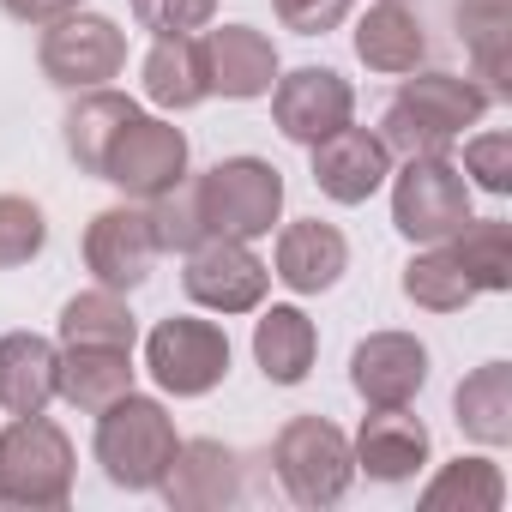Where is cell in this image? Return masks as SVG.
<instances>
[{"label":"cell","mask_w":512,"mask_h":512,"mask_svg":"<svg viewBox=\"0 0 512 512\" xmlns=\"http://www.w3.org/2000/svg\"><path fill=\"white\" fill-rule=\"evenodd\" d=\"M175 416L157 404V398H139V392H121L115 404L97 410V464L115 488H157L163 470L175 464Z\"/></svg>","instance_id":"cell-1"},{"label":"cell","mask_w":512,"mask_h":512,"mask_svg":"<svg viewBox=\"0 0 512 512\" xmlns=\"http://www.w3.org/2000/svg\"><path fill=\"white\" fill-rule=\"evenodd\" d=\"M73 494V440L49 416H13L0 428V506L43 512Z\"/></svg>","instance_id":"cell-2"},{"label":"cell","mask_w":512,"mask_h":512,"mask_svg":"<svg viewBox=\"0 0 512 512\" xmlns=\"http://www.w3.org/2000/svg\"><path fill=\"white\" fill-rule=\"evenodd\" d=\"M193 205L205 235H229V241L272 235L284 211V175L266 157H223L193 181Z\"/></svg>","instance_id":"cell-3"},{"label":"cell","mask_w":512,"mask_h":512,"mask_svg":"<svg viewBox=\"0 0 512 512\" xmlns=\"http://www.w3.org/2000/svg\"><path fill=\"white\" fill-rule=\"evenodd\" d=\"M272 464L296 506H338L356 482V452L326 416H290L272 440Z\"/></svg>","instance_id":"cell-4"},{"label":"cell","mask_w":512,"mask_h":512,"mask_svg":"<svg viewBox=\"0 0 512 512\" xmlns=\"http://www.w3.org/2000/svg\"><path fill=\"white\" fill-rule=\"evenodd\" d=\"M392 223L404 241H452L470 223V181L458 163L446 157H404L398 181H392Z\"/></svg>","instance_id":"cell-5"},{"label":"cell","mask_w":512,"mask_h":512,"mask_svg":"<svg viewBox=\"0 0 512 512\" xmlns=\"http://www.w3.org/2000/svg\"><path fill=\"white\" fill-rule=\"evenodd\" d=\"M145 368L163 392L175 398H205L223 374H229V338L223 326L211 320H193V314H175V320H157L151 338H145Z\"/></svg>","instance_id":"cell-6"},{"label":"cell","mask_w":512,"mask_h":512,"mask_svg":"<svg viewBox=\"0 0 512 512\" xmlns=\"http://www.w3.org/2000/svg\"><path fill=\"white\" fill-rule=\"evenodd\" d=\"M37 61L61 91H97L103 79H115L127 67V37L103 13H61V19H49Z\"/></svg>","instance_id":"cell-7"},{"label":"cell","mask_w":512,"mask_h":512,"mask_svg":"<svg viewBox=\"0 0 512 512\" xmlns=\"http://www.w3.org/2000/svg\"><path fill=\"white\" fill-rule=\"evenodd\" d=\"M103 181H115L127 199H157V193L181 187L187 181V133L139 109L115 133V145L103 157Z\"/></svg>","instance_id":"cell-8"},{"label":"cell","mask_w":512,"mask_h":512,"mask_svg":"<svg viewBox=\"0 0 512 512\" xmlns=\"http://www.w3.org/2000/svg\"><path fill=\"white\" fill-rule=\"evenodd\" d=\"M266 260L253 253L247 241H229V235H205L199 247H187V272H181V290L211 308V314H247L266 302Z\"/></svg>","instance_id":"cell-9"},{"label":"cell","mask_w":512,"mask_h":512,"mask_svg":"<svg viewBox=\"0 0 512 512\" xmlns=\"http://www.w3.org/2000/svg\"><path fill=\"white\" fill-rule=\"evenodd\" d=\"M350 115H356V91L332 67H296V73L272 79V121L296 145H320L326 133L350 127Z\"/></svg>","instance_id":"cell-10"},{"label":"cell","mask_w":512,"mask_h":512,"mask_svg":"<svg viewBox=\"0 0 512 512\" xmlns=\"http://www.w3.org/2000/svg\"><path fill=\"white\" fill-rule=\"evenodd\" d=\"M157 229H151V211L139 205H109L91 217L85 229V266L103 290H139L157 266Z\"/></svg>","instance_id":"cell-11"},{"label":"cell","mask_w":512,"mask_h":512,"mask_svg":"<svg viewBox=\"0 0 512 512\" xmlns=\"http://www.w3.org/2000/svg\"><path fill=\"white\" fill-rule=\"evenodd\" d=\"M308 151H314V187H320L326 199H338V205L374 199L380 181L392 175V151H386L380 133H368V127H338V133H326V139L308 145Z\"/></svg>","instance_id":"cell-12"},{"label":"cell","mask_w":512,"mask_h":512,"mask_svg":"<svg viewBox=\"0 0 512 512\" xmlns=\"http://www.w3.org/2000/svg\"><path fill=\"white\" fill-rule=\"evenodd\" d=\"M163 500L175 512H217L241 500V458L223 440H181L175 464L163 470Z\"/></svg>","instance_id":"cell-13"},{"label":"cell","mask_w":512,"mask_h":512,"mask_svg":"<svg viewBox=\"0 0 512 512\" xmlns=\"http://www.w3.org/2000/svg\"><path fill=\"white\" fill-rule=\"evenodd\" d=\"M199 49H205V79L217 97L247 103V97H266L278 79V49L253 25H217V31H205Z\"/></svg>","instance_id":"cell-14"},{"label":"cell","mask_w":512,"mask_h":512,"mask_svg":"<svg viewBox=\"0 0 512 512\" xmlns=\"http://www.w3.org/2000/svg\"><path fill=\"white\" fill-rule=\"evenodd\" d=\"M428 380V350L410 332H374L350 356V386L368 404H410Z\"/></svg>","instance_id":"cell-15"},{"label":"cell","mask_w":512,"mask_h":512,"mask_svg":"<svg viewBox=\"0 0 512 512\" xmlns=\"http://www.w3.org/2000/svg\"><path fill=\"white\" fill-rule=\"evenodd\" d=\"M350 452H356V470H368L374 482H410L428 464V428L404 404H374Z\"/></svg>","instance_id":"cell-16"},{"label":"cell","mask_w":512,"mask_h":512,"mask_svg":"<svg viewBox=\"0 0 512 512\" xmlns=\"http://www.w3.org/2000/svg\"><path fill=\"white\" fill-rule=\"evenodd\" d=\"M344 266H350V241L332 223L302 217V223H290L278 235V272L272 278H284L296 296H320V290H332L344 278Z\"/></svg>","instance_id":"cell-17"},{"label":"cell","mask_w":512,"mask_h":512,"mask_svg":"<svg viewBox=\"0 0 512 512\" xmlns=\"http://www.w3.org/2000/svg\"><path fill=\"white\" fill-rule=\"evenodd\" d=\"M61 350L37 332H7L0 338V410L13 416H43L55 398Z\"/></svg>","instance_id":"cell-18"},{"label":"cell","mask_w":512,"mask_h":512,"mask_svg":"<svg viewBox=\"0 0 512 512\" xmlns=\"http://www.w3.org/2000/svg\"><path fill=\"white\" fill-rule=\"evenodd\" d=\"M392 103L410 109L416 121H428L440 139H458L464 127H476L488 115V91L476 79H458V73H416V79H404V91Z\"/></svg>","instance_id":"cell-19"},{"label":"cell","mask_w":512,"mask_h":512,"mask_svg":"<svg viewBox=\"0 0 512 512\" xmlns=\"http://www.w3.org/2000/svg\"><path fill=\"white\" fill-rule=\"evenodd\" d=\"M121 392H133V350L67 344L61 374H55V398H67L73 410L97 416V410H103V404H115Z\"/></svg>","instance_id":"cell-20"},{"label":"cell","mask_w":512,"mask_h":512,"mask_svg":"<svg viewBox=\"0 0 512 512\" xmlns=\"http://www.w3.org/2000/svg\"><path fill=\"white\" fill-rule=\"evenodd\" d=\"M356 55H362L368 73H392V79L416 73L422 55H428L422 19H416L410 7H398V0H380V7L356 25Z\"/></svg>","instance_id":"cell-21"},{"label":"cell","mask_w":512,"mask_h":512,"mask_svg":"<svg viewBox=\"0 0 512 512\" xmlns=\"http://www.w3.org/2000/svg\"><path fill=\"white\" fill-rule=\"evenodd\" d=\"M145 97L157 109H199L211 97V79H205V49L199 37H157L151 55H145Z\"/></svg>","instance_id":"cell-22"},{"label":"cell","mask_w":512,"mask_h":512,"mask_svg":"<svg viewBox=\"0 0 512 512\" xmlns=\"http://www.w3.org/2000/svg\"><path fill=\"white\" fill-rule=\"evenodd\" d=\"M314 350H320V338H314V320L302 308H266L260 326H253V362L278 386H302L314 368Z\"/></svg>","instance_id":"cell-23"},{"label":"cell","mask_w":512,"mask_h":512,"mask_svg":"<svg viewBox=\"0 0 512 512\" xmlns=\"http://www.w3.org/2000/svg\"><path fill=\"white\" fill-rule=\"evenodd\" d=\"M139 115V103L133 97H121V91H85L73 109H67V151H73V163L85 169V175H103V157H109V145H115V133L127 127Z\"/></svg>","instance_id":"cell-24"},{"label":"cell","mask_w":512,"mask_h":512,"mask_svg":"<svg viewBox=\"0 0 512 512\" xmlns=\"http://www.w3.org/2000/svg\"><path fill=\"white\" fill-rule=\"evenodd\" d=\"M452 410H458V428H464L476 446H506V440H512V362L476 368V374L458 386Z\"/></svg>","instance_id":"cell-25"},{"label":"cell","mask_w":512,"mask_h":512,"mask_svg":"<svg viewBox=\"0 0 512 512\" xmlns=\"http://www.w3.org/2000/svg\"><path fill=\"white\" fill-rule=\"evenodd\" d=\"M139 320L121 302V290H85L61 308V344H97V350H133Z\"/></svg>","instance_id":"cell-26"},{"label":"cell","mask_w":512,"mask_h":512,"mask_svg":"<svg viewBox=\"0 0 512 512\" xmlns=\"http://www.w3.org/2000/svg\"><path fill=\"white\" fill-rule=\"evenodd\" d=\"M404 296H410L416 308H428V314H458V308H470L482 290L464 278L458 253H452L446 241H434L428 253H416V260L404 266Z\"/></svg>","instance_id":"cell-27"},{"label":"cell","mask_w":512,"mask_h":512,"mask_svg":"<svg viewBox=\"0 0 512 512\" xmlns=\"http://www.w3.org/2000/svg\"><path fill=\"white\" fill-rule=\"evenodd\" d=\"M446 247L458 253V266L476 290H512V223H500V217L476 223L470 217Z\"/></svg>","instance_id":"cell-28"},{"label":"cell","mask_w":512,"mask_h":512,"mask_svg":"<svg viewBox=\"0 0 512 512\" xmlns=\"http://www.w3.org/2000/svg\"><path fill=\"white\" fill-rule=\"evenodd\" d=\"M500 500H506V476H500V464H488V458H458V464H446V470L422 488V506L500 512Z\"/></svg>","instance_id":"cell-29"},{"label":"cell","mask_w":512,"mask_h":512,"mask_svg":"<svg viewBox=\"0 0 512 512\" xmlns=\"http://www.w3.org/2000/svg\"><path fill=\"white\" fill-rule=\"evenodd\" d=\"M458 31L476 49V67L494 79V91L506 97V37H512V7L506 0H458Z\"/></svg>","instance_id":"cell-30"},{"label":"cell","mask_w":512,"mask_h":512,"mask_svg":"<svg viewBox=\"0 0 512 512\" xmlns=\"http://www.w3.org/2000/svg\"><path fill=\"white\" fill-rule=\"evenodd\" d=\"M43 241H49L43 211H37L31 199H19V193H0V272H13V266L37 260Z\"/></svg>","instance_id":"cell-31"},{"label":"cell","mask_w":512,"mask_h":512,"mask_svg":"<svg viewBox=\"0 0 512 512\" xmlns=\"http://www.w3.org/2000/svg\"><path fill=\"white\" fill-rule=\"evenodd\" d=\"M151 229H157V247H169V253H187V247L205 241V223H199V205H193V181H181V187L151 199Z\"/></svg>","instance_id":"cell-32"},{"label":"cell","mask_w":512,"mask_h":512,"mask_svg":"<svg viewBox=\"0 0 512 512\" xmlns=\"http://www.w3.org/2000/svg\"><path fill=\"white\" fill-rule=\"evenodd\" d=\"M217 13V0H133V19L157 37H193Z\"/></svg>","instance_id":"cell-33"},{"label":"cell","mask_w":512,"mask_h":512,"mask_svg":"<svg viewBox=\"0 0 512 512\" xmlns=\"http://www.w3.org/2000/svg\"><path fill=\"white\" fill-rule=\"evenodd\" d=\"M380 145H386L392 157H446V151H452V139H440L428 121H416V115L398 109V103H386V115H380Z\"/></svg>","instance_id":"cell-34"},{"label":"cell","mask_w":512,"mask_h":512,"mask_svg":"<svg viewBox=\"0 0 512 512\" xmlns=\"http://www.w3.org/2000/svg\"><path fill=\"white\" fill-rule=\"evenodd\" d=\"M464 175H476L482 193H512V133H482L464 145Z\"/></svg>","instance_id":"cell-35"},{"label":"cell","mask_w":512,"mask_h":512,"mask_svg":"<svg viewBox=\"0 0 512 512\" xmlns=\"http://www.w3.org/2000/svg\"><path fill=\"white\" fill-rule=\"evenodd\" d=\"M272 7H278L284 31H296V37H326L332 25H344L350 0H272Z\"/></svg>","instance_id":"cell-36"},{"label":"cell","mask_w":512,"mask_h":512,"mask_svg":"<svg viewBox=\"0 0 512 512\" xmlns=\"http://www.w3.org/2000/svg\"><path fill=\"white\" fill-rule=\"evenodd\" d=\"M19 25H49V19H61V13H79L85 0H0Z\"/></svg>","instance_id":"cell-37"}]
</instances>
